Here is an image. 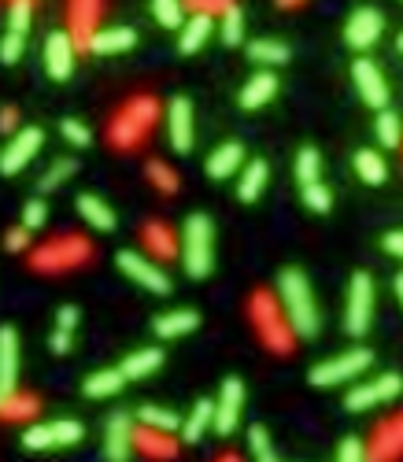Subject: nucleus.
Here are the masks:
<instances>
[{"instance_id":"obj_32","label":"nucleus","mask_w":403,"mask_h":462,"mask_svg":"<svg viewBox=\"0 0 403 462\" xmlns=\"http://www.w3.org/2000/svg\"><path fill=\"white\" fill-rule=\"evenodd\" d=\"M352 163H355V174H359L366 185H381V181L389 178V167H385V160H381V152H374V148H359Z\"/></svg>"},{"instance_id":"obj_51","label":"nucleus","mask_w":403,"mask_h":462,"mask_svg":"<svg viewBox=\"0 0 403 462\" xmlns=\"http://www.w3.org/2000/svg\"><path fill=\"white\" fill-rule=\"evenodd\" d=\"M78 318H82V311L74 303H64L56 311V329H64V333H74V326H78Z\"/></svg>"},{"instance_id":"obj_59","label":"nucleus","mask_w":403,"mask_h":462,"mask_svg":"<svg viewBox=\"0 0 403 462\" xmlns=\"http://www.w3.org/2000/svg\"><path fill=\"white\" fill-rule=\"evenodd\" d=\"M0 399H4V396H0Z\"/></svg>"},{"instance_id":"obj_8","label":"nucleus","mask_w":403,"mask_h":462,"mask_svg":"<svg viewBox=\"0 0 403 462\" xmlns=\"http://www.w3.org/2000/svg\"><path fill=\"white\" fill-rule=\"evenodd\" d=\"M215 404V418H211V429L219 437H230L233 429L241 425V411H244V381L241 378H226L219 385V399H211Z\"/></svg>"},{"instance_id":"obj_13","label":"nucleus","mask_w":403,"mask_h":462,"mask_svg":"<svg viewBox=\"0 0 403 462\" xmlns=\"http://www.w3.org/2000/svg\"><path fill=\"white\" fill-rule=\"evenodd\" d=\"M89 259V244L82 237H64L52 240L48 248L34 252V266L38 270H67V266H82Z\"/></svg>"},{"instance_id":"obj_1","label":"nucleus","mask_w":403,"mask_h":462,"mask_svg":"<svg viewBox=\"0 0 403 462\" xmlns=\"http://www.w3.org/2000/svg\"><path fill=\"white\" fill-rule=\"evenodd\" d=\"M277 303H282V315L293 329V336H315L322 329V315L311 292V282L307 274L296 266H285L277 274Z\"/></svg>"},{"instance_id":"obj_4","label":"nucleus","mask_w":403,"mask_h":462,"mask_svg":"<svg viewBox=\"0 0 403 462\" xmlns=\"http://www.w3.org/2000/svg\"><path fill=\"white\" fill-rule=\"evenodd\" d=\"M374 366V352L370 348H352L345 355H333L319 366H311V374H307V381H311L315 388H333V385H345V381H355L363 370Z\"/></svg>"},{"instance_id":"obj_23","label":"nucleus","mask_w":403,"mask_h":462,"mask_svg":"<svg viewBox=\"0 0 403 462\" xmlns=\"http://www.w3.org/2000/svg\"><path fill=\"white\" fill-rule=\"evenodd\" d=\"M267 181H270L267 160H248V163L241 167V178H237V196H241L244 204H256V200L263 196V189H267Z\"/></svg>"},{"instance_id":"obj_19","label":"nucleus","mask_w":403,"mask_h":462,"mask_svg":"<svg viewBox=\"0 0 403 462\" xmlns=\"http://www.w3.org/2000/svg\"><path fill=\"white\" fill-rule=\"evenodd\" d=\"M403 455V418H392L378 425L374 448H366V462H392Z\"/></svg>"},{"instance_id":"obj_53","label":"nucleus","mask_w":403,"mask_h":462,"mask_svg":"<svg viewBox=\"0 0 403 462\" xmlns=\"http://www.w3.org/2000/svg\"><path fill=\"white\" fill-rule=\"evenodd\" d=\"M48 348H52L56 355H67V352L74 348V341H71V333H64V329H56V333L48 336Z\"/></svg>"},{"instance_id":"obj_18","label":"nucleus","mask_w":403,"mask_h":462,"mask_svg":"<svg viewBox=\"0 0 403 462\" xmlns=\"http://www.w3.org/2000/svg\"><path fill=\"white\" fill-rule=\"evenodd\" d=\"M134 45H137L134 26H104V30H92V38H89V52H97V56L130 52Z\"/></svg>"},{"instance_id":"obj_38","label":"nucleus","mask_w":403,"mask_h":462,"mask_svg":"<svg viewBox=\"0 0 403 462\" xmlns=\"http://www.w3.org/2000/svg\"><path fill=\"white\" fill-rule=\"evenodd\" d=\"M48 433H52V448H71L85 437V429L74 418H59V422H48Z\"/></svg>"},{"instance_id":"obj_36","label":"nucleus","mask_w":403,"mask_h":462,"mask_svg":"<svg viewBox=\"0 0 403 462\" xmlns=\"http://www.w3.org/2000/svg\"><path fill=\"white\" fill-rule=\"evenodd\" d=\"M378 144L381 148H399L403 144V122H399V115L396 111H378Z\"/></svg>"},{"instance_id":"obj_57","label":"nucleus","mask_w":403,"mask_h":462,"mask_svg":"<svg viewBox=\"0 0 403 462\" xmlns=\"http://www.w3.org/2000/svg\"><path fill=\"white\" fill-rule=\"evenodd\" d=\"M396 48H399V52H403V34H399V38H396Z\"/></svg>"},{"instance_id":"obj_5","label":"nucleus","mask_w":403,"mask_h":462,"mask_svg":"<svg viewBox=\"0 0 403 462\" xmlns=\"http://www.w3.org/2000/svg\"><path fill=\"white\" fill-rule=\"evenodd\" d=\"M370 322H374V277L359 270L348 285V311H345V329L348 336H366Z\"/></svg>"},{"instance_id":"obj_37","label":"nucleus","mask_w":403,"mask_h":462,"mask_svg":"<svg viewBox=\"0 0 403 462\" xmlns=\"http://www.w3.org/2000/svg\"><path fill=\"white\" fill-rule=\"evenodd\" d=\"M145 244L152 252H160L163 259L167 256H178V240H174V233L167 230V226H160V222H148L145 226Z\"/></svg>"},{"instance_id":"obj_17","label":"nucleus","mask_w":403,"mask_h":462,"mask_svg":"<svg viewBox=\"0 0 403 462\" xmlns=\"http://www.w3.org/2000/svg\"><path fill=\"white\" fill-rule=\"evenodd\" d=\"M19 381V333L0 326V396H12Z\"/></svg>"},{"instance_id":"obj_10","label":"nucleus","mask_w":403,"mask_h":462,"mask_svg":"<svg viewBox=\"0 0 403 462\" xmlns=\"http://www.w3.org/2000/svg\"><path fill=\"white\" fill-rule=\"evenodd\" d=\"M403 392V378L399 374H381L374 381H366V385H355L345 399V407L348 411H370V407H381V404H392V399H399Z\"/></svg>"},{"instance_id":"obj_33","label":"nucleus","mask_w":403,"mask_h":462,"mask_svg":"<svg viewBox=\"0 0 403 462\" xmlns=\"http://www.w3.org/2000/svg\"><path fill=\"white\" fill-rule=\"evenodd\" d=\"M134 448H141L148 458H174V440L152 429H134Z\"/></svg>"},{"instance_id":"obj_58","label":"nucleus","mask_w":403,"mask_h":462,"mask_svg":"<svg viewBox=\"0 0 403 462\" xmlns=\"http://www.w3.org/2000/svg\"><path fill=\"white\" fill-rule=\"evenodd\" d=\"M219 462H237V458H233V455H226V458H219Z\"/></svg>"},{"instance_id":"obj_50","label":"nucleus","mask_w":403,"mask_h":462,"mask_svg":"<svg viewBox=\"0 0 403 462\" xmlns=\"http://www.w3.org/2000/svg\"><path fill=\"white\" fill-rule=\"evenodd\" d=\"M22 48H26V38L4 34V38H0V64H19V59H22Z\"/></svg>"},{"instance_id":"obj_56","label":"nucleus","mask_w":403,"mask_h":462,"mask_svg":"<svg viewBox=\"0 0 403 462\" xmlns=\"http://www.w3.org/2000/svg\"><path fill=\"white\" fill-rule=\"evenodd\" d=\"M392 292H396V300L403 307V270H396V277H392Z\"/></svg>"},{"instance_id":"obj_2","label":"nucleus","mask_w":403,"mask_h":462,"mask_svg":"<svg viewBox=\"0 0 403 462\" xmlns=\"http://www.w3.org/2000/svg\"><path fill=\"white\" fill-rule=\"evenodd\" d=\"M181 266L189 277L204 282V277L215 270V222L204 211H193L189 219L181 222V244H178Z\"/></svg>"},{"instance_id":"obj_41","label":"nucleus","mask_w":403,"mask_h":462,"mask_svg":"<svg viewBox=\"0 0 403 462\" xmlns=\"http://www.w3.org/2000/svg\"><path fill=\"white\" fill-rule=\"evenodd\" d=\"M34 411H38V399L34 396H4L0 399V414L4 418H15V422H26V418H34Z\"/></svg>"},{"instance_id":"obj_52","label":"nucleus","mask_w":403,"mask_h":462,"mask_svg":"<svg viewBox=\"0 0 403 462\" xmlns=\"http://www.w3.org/2000/svg\"><path fill=\"white\" fill-rule=\"evenodd\" d=\"M4 248H8V252H30V233H26L22 226L8 230V237H4Z\"/></svg>"},{"instance_id":"obj_42","label":"nucleus","mask_w":403,"mask_h":462,"mask_svg":"<svg viewBox=\"0 0 403 462\" xmlns=\"http://www.w3.org/2000/svg\"><path fill=\"white\" fill-rule=\"evenodd\" d=\"M152 15H156V22L167 26V30L185 26V8L178 4V0H156V4H152Z\"/></svg>"},{"instance_id":"obj_15","label":"nucleus","mask_w":403,"mask_h":462,"mask_svg":"<svg viewBox=\"0 0 403 462\" xmlns=\"http://www.w3.org/2000/svg\"><path fill=\"white\" fill-rule=\"evenodd\" d=\"M74 41L67 38V30H52V34L45 38V52H41V59H45V71H48V78H56V82H67L71 74H74Z\"/></svg>"},{"instance_id":"obj_25","label":"nucleus","mask_w":403,"mask_h":462,"mask_svg":"<svg viewBox=\"0 0 403 462\" xmlns=\"http://www.w3.org/2000/svg\"><path fill=\"white\" fill-rule=\"evenodd\" d=\"M215 34V19L211 15H189L181 26V38H178V52L181 56H193L207 45V38Z\"/></svg>"},{"instance_id":"obj_20","label":"nucleus","mask_w":403,"mask_h":462,"mask_svg":"<svg viewBox=\"0 0 403 462\" xmlns=\"http://www.w3.org/2000/svg\"><path fill=\"white\" fill-rule=\"evenodd\" d=\"M241 167H244V148L237 141H223L207 156V178H215V181H226L233 174H241Z\"/></svg>"},{"instance_id":"obj_46","label":"nucleus","mask_w":403,"mask_h":462,"mask_svg":"<svg viewBox=\"0 0 403 462\" xmlns=\"http://www.w3.org/2000/svg\"><path fill=\"white\" fill-rule=\"evenodd\" d=\"M48 222V207H45V200L38 196V200H30L26 207H22V230L26 233H34V230H41Z\"/></svg>"},{"instance_id":"obj_26","label":"nucleus","mask_w":403,"mask_h":462,"mask_svg":"<svg viewBox=\"0 0 403 462\" xmlns=\"http://www.w3.org/2000/svg\"><path fill=\"white\" fill-rule=\"evenodd\" d=\"M78 214H82V222H89L92 230H101V233H111L115 230V211L101 196H92V193L78 196Z\"/></svg>"},{"instance_id":"obj_28","label":"nucleus","mask_w":403,"mask_h":462,"mask_svg":"<svg viewBox=\"0 0 403 462\" xmlns=\"http://www.w3.org/2000/svg\"><path fill=\"white\" fill-rule=\"evenodd\" d=\"M289 45H282V41H252L248 45V59L259 67V71H274V67H282V64H289Z\"/></svg>"},{"instance_id":"obj_39","label":"nucleus","mask_w":403,"mask_h":462,"mask_svg":"<svg viewBox=\"0 0 403 462\" xmlns=\"http://www.w3.org/2000/svg\"><path fill=\"white\" fill-rule=\"evenodd\" d=\"M248 451H252L256 462H282V458H277V451H274V444H270V433H267L263 425H248Z\"/></svg>"},{"instance_id":"obj_27","label":"nucleus","mask_w":403,"mask_h":462,"mask_svg":"<svg viewBox=\"0 0 403 462\" xmlns=\"http://www.w3.org/2000/svg\"><path fill=\"white\" fill-rule=\"evenodd\" d=\"M211 418H215V404H211V399H197L193 411H189V418H185L181 429H178L181 440H185V444H197V440L207 433V429H211Z\"/></svg>"},{"instance_id":"obj_55","label":"nucleus","mask_w":403,"mask_h":462,"mask_svg":"<svg viewBox=\"0 0 403 462\" xmlns=\"http://www.w3.org/2000/svg\"><path fill=\"white\" fill-rule=\"evenodd\" d=\"M15 126H19V111L15 108H4V111H0V134H12L15 137Z\"/></svg>"},{"instance_id":"obj_3","label":"nucleus","mask_w":403,"mask_h":462,"mask_svg":"<svg viewBox=\"0 0 403 462\" xmlns=\"http://www.w3.org/2000/svg\"><path fill=\"white\" fill-rule=\"evenodd\" d=\"M252 322H256L263 344L270 352H282V355L293 352V329H289L282 307H277V300L270 292H256V300H252Z\"/></svg>"},{"instance_id":"obj_12","label":"nucleus","mask_w":403,"mask_h":462,"mask_svg":"<svg viewBox=\"0 0 403 462\" xmlns=\"http://www.w3.org/2000/svg\"><path fill=\"white\" fill-rule=\"evenodd\" d=\"M352 78H355V89H359L363 104L385 111V104H389V82H385V74H381V67L374 64V59L359 56L355 64H352Z\"/></svg>"},{"instance_id":"obj_16","label":"nucleus","mask_w":403,"mask_h":462,"mask_svg":"<svg viewBox=\"0 0 403 462\" xmlns=\"http://www.w3.org/2000/svg\"><path fill=\"white\" fill-rule=\"evenodd\" d=\"M104 455L108 462H130L134 455V418L127 411H115L104 425Z\"/></svg>"},{"instance_id":"obj_49","label":"nucleus","mask_w":403,"mask_h":462,"mask_svg":"<svg viewBox=\"0 0 403 462\" xmlns=\"http://www.w3.org/2000/svg\"><path fill=\"white\" fill-rule=\"evenodd\" d=\"M22 448H30V451H45V448H52V433H48V425H41V422H34L22 433Z\"/></svg>"},{"instance_id":"obj_7","label":"nucleus","mask_w":403,"mask_h":462,"mask_svg":"<svg viewBox=\"0 0 403 462\" xmlns=\"http://www.w3.org/2000/svg\"><path fill=\"white\" fill-rule=\"evenodd\" d=\"M115 263H118V270L130 277V282H137L141 289H148V292H156V296H167L171 292V277L163 274V266L160 263H152L148 256H141V252H118L115 256Z\"/></svg>"},{"instance_id":"obj_31","label":"nucleus","mask_w":403,"mask_h":462,"mask_svg":"<svg viewBox=\"0 0 403 462\" xmlns=\"http://www.w3.org/2000/svg\"><path fill=\"white\" fill-rule=\"evenodd\" d=\"M122 385H127V381H122L118 366H115V370H97V374H89L85 385H82V392L89 399H108V396H118Z\"/></svg>"},{"instance_id":"obj_29","label":"nucleus","mask_w":403,"mask_h":462,"mask_svg":"<svg viewBox=\"0 0 403 462\" xmlns=\"http://www.w3.org/2000/svg\"><path fill=\"white\" fill-rule=\"evenodd\" d=\"M137 422H141L145 429H152V433H163V437H171V433H178V429H181V418H178L171 407H156V404L141 407V411H137Z\"/></svg>"},{"instance_id":"obj_9","label":"nucleus","mask_w":403,"mask_h":462,"mask_svg":"<svg viewBox=\"0 0 403 462\" xmlns=\"http://www.w3.org/2000/svg\"><path fill=\"white\" fill-rule=\"evenodd\" d=\"M45 144V134L38 126H26V130H15V137L4 144V152H0V174L12 178L19 170H26V163H34V156L41 152Z\"/></svg>"},{"instance_id":"obj_22","label":"nucleus","mask_w":403,"mask_h":462,"mask_svg":"<svg viewBox=\"0 0 403 462\" xmlns=\"http://www.w3.org/2000/svg\"><path fill=\"white\" fill-rule=\"evenodd\" d=\"M274 92H277V74L274 71H256L252 78L244 82V89H241V108L256 111V108L274 100Z\"/></svg>"},{"instance_id":"obj_14","label":"nucleus","mask_w":403,"mask_h":462,"mask_svg":"<svg viewBox=\"0 0 403 462\" xmlns=\"http://www.w3.org/2000/svg\"><path fill=\"white\" fill-rule=\"evenodd\" d=\"M381 30H385V19H381L378 8H359V12L348 15L345 41H348V48H355V52H370V48L378 45Z\"/></svg>"},{"instance_id":"obj_48","label":"nucleus","mask_w":403,"mask_h":462,"mask_svg":"<svg viewBox=\"0 0 403 462\" xmlns=\"http://www.w3.org/2000/svg\"><path fill=\"white\" fill-rule=\"evenodd\" d=\"M333 462H366V444L359 437H345L337 444V458Z\"/></svg>"},{"instance_id":"obj_24","label":"nucleus","mask_w":403,"mask_h":462,"mask_svg":"<svg viewBox=\"0 0 403 462\" xmlns=\"http://www.w3.org/2000/svg\"><path fill=\"white\" fill-rule=\"evenodd\" d=\"M160 366H163V352L160 348H137V352H130L127 359L118 362V374H122V381H141L148 374H156Z\"/></svg>"},{"instance_id":"obj_35","label":"nucleus","mask_w":403,"mask_h":462,"mask_svg":"<svg viewBox=\"0 0 403 462\" xmlns=\"http://www.w3.org/2000/svg\"><path fill=\"white\" fill-rule=\"evenodd\" d=\"M219 38L223 45H241L244 41V12L237 4H226L219 15Z\"/></svg>"},{"instance_id":"obj_34","label":"nucleus","mask_w":403,"mask_h":462,"mask_svg":"<svg viewBox=\"0 0 403 462\" xmlns=\"http://www.w3.org/2000/svg\"><path fill=\"white\" fill-rule=\"evenodd\" d=\"M322 174V156H319V148L315 144H303L296 152V178H300V189L303 185H315Z\"/></svg>"},{"instance_id":"obj_11","label":"nucleus","mask_w":403,"mask_h":462,"mask_svg":"<svg viewBox=\"0 0 403 462\" xmlns=\"http://www.w3.org/2000/svg\"><path fill=\"white\" fill-rule=\"evenodd\" d=\"M167 137L178 156L193 152L197 144V118H193V100L189 97H174L167 104Z\"/></svg>"},{"instance_id":"obj_47","label":"nucleus","mask_w":403,"mask_h":462,"mask_svg":"<svg viewBox=\"0 0 403 462\" xmlns=\"http://www.w3.org/2000/svg\"><path fill=\"white\" fill-rule=\"evenodd\" d=\"M59 134H64V141H71L74 148H85V144H92V134H89V126H85V122H78V118H64V122H59Z\"/></svg>"},{"instance_id":"obj_21","label":"nucleus","mask_w":403,"mask_h":462,"mask_svg":"<svg viewBox=\"0 0 403 462\" xmlns=\"http://www.w3.org/2000/svg\"><path fill=\"white\" fill-rule=\"evenodd\" d=\"M197 326H200V315L193 311V307H181V311H163L156 322H152V329H156L160 341H178V336H189Z\"/></svg>"},{"instance_id":"obj_30","label":"nucleus","mask_w":403,"mask_h":462,"mask_svg":"<svg viewBox=\"0 0 403 462\" xmlns=\"http://www.w3.org/2000/svg\"><path fill=\"white\" fill-rule=\"evenodd\" d=\"M97 4H74L71 8V41H74V52L78 48H89V38H92V22H97Z\"/></svg>"},{"instance_id":"obj_40","label":"nucleus","mask_w":403,"mask_h":462,"mask_svg":"<svg viewBox=\"0 0 403 462\" xmlns=\"http://www.w3.org/2000/svg\"><path fill=\"white\" fill-rule=\"evenodd\" d=\"M74 170H78V163H74V160H56V163H48V170H45V174H41V181H38V193H56L59 185H64Z\"/></svg>"},{"instance_id":"obj_6","label":"nucleus","mask_w":403,"mask_h":462,"mask_svg":"<svg viewBox=\"0 0 403 462\" xmlns=\"http://www.w3.org/2000/svg\"><path fill=\"white\" fill-rule=\"evenodd\" d=\"M152 122H156V104L141 97V100H134L127 111L111 122V141L118 148H134L145 137V130L152 126Z\"/></svg>"},{"instance_id":"obj_45","label":"nucleus","mask_w":403,"mask_h":462,"mask_svg":"<svg viewBox=\"0 0 403 462\" xmlns=\"http://www.w3.org/2000/svg\"><path fill=\"white\" fill-rule=\"evenodd\" d=\"M148 181L156 185L160 193H178V174H174L167 163H160V160L148 163Z\"/></svg>"},{"instance_id":"obj_44","label":"nucleus","mask_w":403,"mask_h":462,"mask_svg":"<svg viewBox=\"0 0 403 462\" xmlns=\"http://www.w3.org/2000/svg\"><path fill=\"white\" fill-rule=\"evenodd\" d=\"M303 204H307V211H319V214H326L329 211V204H333V196H329V189L322 181H315V185H303Z\"/></svg>"},{"instance_id":"obj_54","label":"nucleus","mask_w":403,"mask_h":462,"mask_svg":"<svg viewBox=\"0 0 403 462\" xmlns=\"http://www.w3.org/2000/svg\"><path fill=\"white\" fill-rule=\"evenodd\" d=\"M381 248H385L389 256L403 259V230H392V233H385V240H381Z\"/></svg>"},{"instance_id":"obj_43","label":"nucleus","mask_w":403,"mask_h":462,"mask_svg":"<svg viewBox=\"0 0 403 462\" xmlns=\"http://www.w3.org/2000/svg\"><path fill=\"white\" fill-rule=\"evenodd\" d=\"M30 19H34V8H30L26 0H15V4L8 8V34H19V38H26Z\"/></svg>"}]
</instances>
